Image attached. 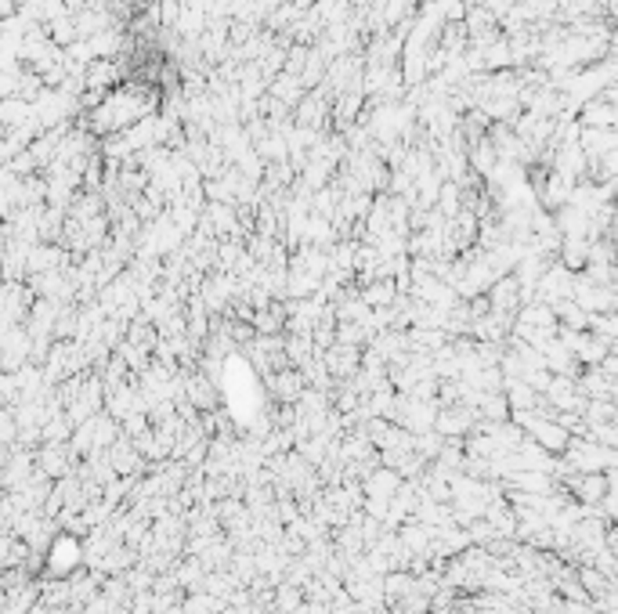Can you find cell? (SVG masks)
Wrapping results in <instances>:
<instances>
[{"instance_id":"6da1fadb","label":"cell","mask_w":618,"mask_h":614,"mask_svg":"<svg viewBox=\"0 0 618 614\" xmlns=\"http://www.w3.org/2000/svg\"><path fill=\"white\" fill-rule=\"evenodd\" d=\"M582 123H585L589 130H614V105H611V94L585 101V108H582Z\"/></svg>"},{"instance_id":"7a4b0ae2","label":"cell","mask_w":618,"mask_h":614,"mask_svg":"<svg viewBox=\"0 0 618 614\" xmlns=\"http://www.w3.org/2000/svg\"><path fill=\"white\" fill-rule=\"evenodd\" d=\"M604 488H607V484H604V477H596V473H593V477H575V491H578L582 498H600Z\"/></svg>"}]
</instances>
